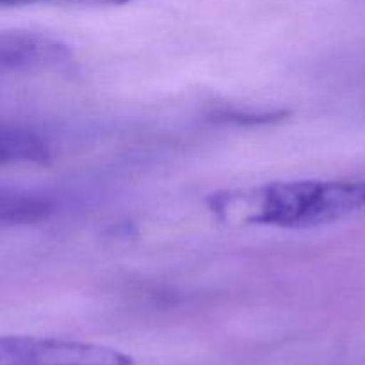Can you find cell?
<instances>
[{
  "mask_svg": "<svg viewBox=\"0 0 365 365\" xmlns=\"http://www.w3.org/2000/svg\"><path fill=\"white\" fill-rule=\"evenodd\" d=\"M130 0H0L2 6H29V4H81V6H121Z\"/></svg>",
  "mask_w": 365,
  "mask_h": 365,
  "instance_id": "6",
  "label": "cell"
},
{
  "mask_svg": "<svg viewBox=\"0 0 365 365\" xmlns=\"http://www.w3.org/2000/svg\"><path fill=\"white\" fill-rule=\"evenodd\" d=\"M0 365H134L120 349L63 339L2 337Z\"/></svg>",
  "mask_w": 365,
  "mask_h": 365,
  "instance_id": "2",
  "label": "cell"
},
{
  "mask_svg": "<svg viewBox=\"0 0 365 365\" xmlns=\"http://www.w3.org/2000/svg\"><path fill=\"white\" fill-rule=\"evenodd\" d=\"M73 52L63 41L31 31H9L0 36V70L4 73L70 66Z\"/></svg>",
  "mask_w": 365,
  "mask_h": 365,
  "instance_id": "3",
  "label": "cell"
},
{
  "mask_svg": "<svg viewBox=\"0 0 365 365\" xmlns=\"http://www.w3.org/2000/svg\"><path fill=\"white\" fill-rule=\"evenodd\" d=\"M227 223L305 228L328 225L365 209V180L271 182L209 198Z\"/></svg>",
  "mask_w": 365,
  "mask_h": 365,
  "instance_id": "1",
  "label": "cell"
},
{
  "mask_svg": "<svg viewBox=\"0 0 365 365\" xmlns=\"http://www.w3.org/2000/svg\"><path fill=\"white\" fill-rule=\"evenodd\" d=\"M52 157L48 141L31 128L4 127L0 132V160L7 163L48 164Z\"/></svg>",
  "mask_w": 365,
  "mask_h": 365,
  "instance_id": "4",
  "label": "cell"
},
{
  "mask_svg": "<svg viewBox=\"0 0 365 365\" xmlns=\"http://www.w3.org/2000/svg\"><path fill=\"white\" fill-rule=\"evenodd\" d=\"M50 210V203L46 200L36 198L27 195H2L0 203V220L4 225H18V223H34L46 216Z\"/></svg>",
  "mask_w": 365,
  "mask_h": 365,
  "instance_id": "5",
  "label": "cell"
}]
</instances>
